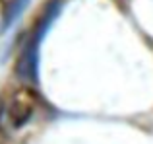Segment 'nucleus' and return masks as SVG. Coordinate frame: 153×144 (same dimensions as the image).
I'll return each instance as SVG.
<instances>
[{"label": "nucleus", "mask_w": 153, "mask_h": 144, "mask_svg": "<svg viewBox=\"0 0 153 144\" xmlns=\"http://www.w3.org/2000/svg\"><path fill=\"white\" fill-rule=\"evenodd\" d=\"M31 0H10V4L6 6L2 16V23H0V31H8L12 26L19 22V18L23 16V12L27 10Z\"/></svg>", "instance_id": "f03ea898"}, {"label": "nucleus", "mask_w": 153, "mask_h": 144, "mask_svg": "<svg viewBox=\"0 0 153 144\" xmlns=\"http://www.w3.org/2000/svg\"><path fill=\"white\" fill-rule=\"evenodd\" d=\"M35 101L29 92H16L8 101L0 105V129L18 130L33 117Z\"/></svg>", "instance_id": "f257e3e1"}]
</instances>
